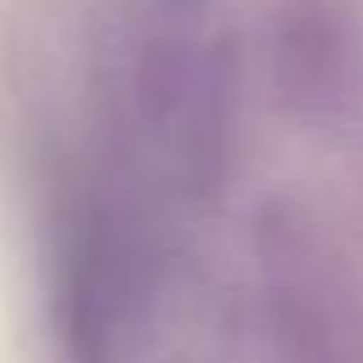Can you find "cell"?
<instances>
[{"instance_id": "cell-1", "label": "cell", "mask_w": 363, "mask_h": 363, "mask_svg": "<svg viewBox=\"0 0 363 363\" xmlns=\"http://www.w3.org/2000/svg\"><path fill=\"white\" fill-rule=\"evenodd\" d=\"M158 218L111 162L69 179L52 214V325L60 363H145L158 308Z\"/></svg>"}, {"instance_id": "cell-2", "label": "cell", "mask_w": 363, "mask_h": 363, "mask_svg": "<svg viewBox=\"0 0 363 363\" xmlns=\"http://www.w3.org/2000/svg\"><path fill=\"white\" fill-rule=\"evenodd\" d=\"M240 69L223 43L150 39L120 103V162L189 210L227 197L240 154Z\"/></svg>"}, {"instance_id": "cell-3", "label": "cell", "mask_w": 363, "mask_h": 363, "mask_svg": "<svg viewBox=\"0 0 363 363\" xmlns=\"http://www.w3.org/2000/svg\"><path fill=\"white\" fill-rule=\"evenodd\" d=\"M248 257V363H363V278L312 201L265 197Z\"/></svg>"}, {"instance_id": "cell-4", "label": "cell", "mask_w": 363, "mask_h": 363, "mask_svg": "<svg viewBox=\"0 0 363 363\" xmlns=\"http://www.w3.org/2000/svg\"><path fill=\"white\" fill-rule=\"evenodd\" d=\"M265 86L308 133H337L363 111V22L346 0H286L265 30Z\"/></svg>"}]
</instances>
